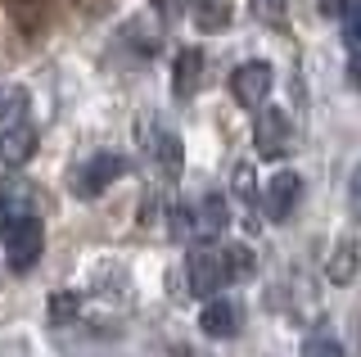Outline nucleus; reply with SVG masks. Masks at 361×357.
<instances>
[{
	"instance_id": "obj_20",
	"label": "nucleus",
	"mask_w": 361,
	"mask_h": 357,
	"mask_svg": "<svg viewBox=\"0 0 361 357\" xmlns=\"http://www.w3.org/2000/svg\"><path fill=\"white\" fill-rule=\"evenodd\" d=\"M302 357H343V349H338V339L334 334H312L307 344H302Z\"/></svg>"
},
{
	"instance_id": "obj_21",
	"label": "nucleus",
	"mask_w": 361,
	"mask_h": 357,
	"mask_svg": "<svg viewBox=\"0 0 361 357\" xmlns=\"http://www.w3.org/2000/svg\"><path fill=\"white\" fill-rule=\"evenodd\" d=\"M348 213L361 222V163L353 167V176H348Z\"/></svg>"
},
{
	"instance_id": "obj_10",
	"label": "nucleus",
	"mask_w": 361,
	"mask_h": 357,
	"mask_svg": "<svg viewBox=\"0 0 361 357\" xmlns=\"http://www.w3.org/2000/svg\"><path fill=\"white\" fill-rule=\"evenodd\" d=\"M203 73H208V59H203L199 46L176 50V59H172V95L176 99H195L199 86H203Z\"/></svg>"
},
{
	"instance_id": "obj_23",
	"label": "nucleus",
	"mask_w": 361,
	"mask_h": 357,
	"mask_svg": "<svg viewBox=\"0 0 361 357\" xmlns=\"http://www.w3.org/2000/svg\"><path fill=\"white\" fill-rule=\"evenodd\" d=\"M348 37H353V41H361V0H357L353 9H348Z\"/></svg>"
},
{
	"instance_id": "obj_25",
	"label": "nucleus",
	"mask_w": 361,
	"mask_h": 357,
	"mask_svg": "<svg viewBox=\"0 0 361 357\" xmlns=\"http://www.w3.org/2000/svg\"><path fill=\"white\" fill-rule=\"evenodd\" d=\"M357 339H361V330H357Z\"/></svg>"
},
{
	"instance_id": "obj_22",
	"label": "nucleus",
	"mask_w": 361,
	"mask_h": 357,
	"mask_svg": "<svg viewBox=\"0 0 361 357\" xmlns=\"http://www.w3.org/2000/svg\"><path fill=\"white\" fill-rule=\"evenodd\" d=\"M149 5H154L163 18H180V14L190 9V0H149Z\"/></svg>"
},
{
	"instance_id": "obj_11",
	"label": "nucleus",
	"mask_w": 361,
	"mask_h": 357,
	"mask_svg": "<svg viewBox=\"0 0 361 357\" xmlns=\"http://www.w3.org/2000/svg\"><path fill=\"white\" fill-rule=\"evenodd\" d=\"M361 272V244L357 240H338L330 262H325V276H330V285H353V276Z\"/></svg>"
},
{
	"instance_id": "obj_18",
	"label": "nucleus",
	"mask_w": 361,
	"mask_h": 357,
	"mask_svg": "<svg viewBox=\"0 0 361 357\" xmlns=\"http://www.w3.org/2000/svg\"><path fill=\"white\" fill-rule=\"evenodd\" d=\"M23 217H27V204H23V195L5 190V195H0V240H5V236L18 226Z\"/></svg>"
},
{
	"instance_id": "obj_3",
	"label": "nucleus",
	"mask_w": 361,
	"mask_h": 357,
	"mask_svg": "<svg viewBox=\"0 0 361 357\" xmlns=\"http://www.w3.org/2000/svg\"><path fill=\"white\" fill-rule=\"evenodd\" d=\"M185 276H190V294L195 298H217L226 285V267H221V244H195L185 258Z\"/></svg>"
},
{
	"instance_id": "obj_13",
	"label": "nucleus",
	"mask_w": 361,
	"mask_h": 357,
	"mask_svg": "<svg viewBox=\"0 0 361 357\" xmlns=\"http://www.w3.org/2000/svg\"><path fill=\"white\" fill-rule=\"evenodd\" d=\"M149 159L163 167V176H180V163H185V150H180V136L176 131H163L158 127V140H154V150H149Z\"/></svg>"
},
{
	"instance_id": "obj_2",
	"label": "nucleus",
	"mask_w": 361,
	"mask_h": 357,
	"mask_svg": "<svg viewBox=\"0 0 361 357\" xmlns=\"http://www.w3.org/2000/svg\"><path fill=\"white\" fill-rule=\"evenodd\" d=\"M293 145H298V136H293V118L285 114V109H257V122H253V150L257 159H289Z\"/></svg>"
},
{
	"instance_id": "obj_19",
	"label": "nucleus",
	"mask_w": 361,
	"mask_h": 357,
	"mask_svg": "<svg viewBox=\"0 0 361 357\" xmlns=\"http://www.w3.org/2000/svg\"><path fill=\"white\" fill-rule=\"evenodd\" d=\"M77 312H82V294H73V289H63V294H50V321H54V326L73 321Z\"/></svg>"
},
{
	"instance_id": "obj_8",
	"label": "nucleus",
	"mask_w": 361,
	"mask_h": 357,
	"mask_svg": "<svg viewBox=\"0 0 361 357\" xmlns=\"http://www.w3.org/2000/svg\"><path fill=\"white\" fill-rule=\"evenodd\" d=\"M190 217H195V240H217L226 226H231V199L208 190L203 199L190 204Z\"/></svg>"
},
{
	"instance_id": "obj_7",
	"label": "nucleus",
	"mask_w": 361,
	"mask_h": 357,
	"mask_svg": "<svg viewBox=\"0 0 361 357\" xmlns=\"http://www.w3.org/2000/svg\"><path fill=\"white\" fill-rule=\"evenodd\" d=\"M37 127H32V118H18L14 127L0 131V172H18V167H27V159L37 154Z\"/></svg>"
},
{
	"instance_id": "obj_14",
	"label": "nucleus",
	"mask_w": 361,
	"mask_h": 357,
	"mask_svg": "<svg viewBox=\"0 0 361 357\" xmlns=\"http://www.w3.org/2000/svg\"><path fill=\"white\" fill-rule=\"evenodd\" d=\"M221 267H226V281H248L257 272V253L248 244H221Z\"/></svg>"
},
{
	"instance_id": "obj_6",
	"label": "nucleus",
	"mask_w": 361,
	"mask_h": 357,
	"mask_svg": "<svg viewBox=\"0 0 361 357\" xmlns=\"http://www.w3.org/2000/svg\"><path fill=\"white\" fill-rule=\"evenodd\" d=\"M257 204H262L267 222H289L293 208L302 204V176L289 172V167H280V172L262 186V199H257Z\"/></svg>"
},
{
	"instance_id": "obj_16",
	"label": "nucleus",
	"mask_w": 361,
	"mask_h": 357,
	"mask_svg": "<svg viewBox=\"0 0 361 357\" xmlns=\"http://www.w3.org/2000/svg\"><path fill=\"white\" fill-rule=\"evenodd\" d=\"M248 14H253L262 28L280 32V28L289 23V0H248Z\"/></svg>"
},
{
	"instance_id": "obj_1",
	"label": "nucleus",
	"mask_w": 361,
	"mask_h": 357,
	"mask_svg": "<svg viewBox=\"0 0 361 357\" xmlns=\"http://www.w3.org/2000/svg\"><path fill=\"white\" fill-rule=\"evenodd\" d=\"M127 172H131V163L122 159V154H113V150L90 154V159H82L73 167V195L77 199H99L113 181H122Z\"/></svg>"
},
{
	"instance_id": "obj_4",
	"label": "nucleus",
	"mask_w": 361,
	"mask_h": 357,
	"mask_svg": "<svg viewBox=\"0 0 361 357\" xmlns=\"http://www.w3.org/2000/svg\"><path fill=\"white\" fill-rule=\"evenodd\" d=\"M0 244H5V262H9V272H18V276H23V272H32V267L41 262V253H45V226H41V217H32V213H27V217H23Z\"/></svg>"
},
{
	"instance_id": "obj_5",
	"label": "nucleus",
	"mask_w": 361,
	"mask_h": 357,
	"mask_svg": "<svg viewBox=\"0 0 361 357\" xmlns=\"http://www.w3.org/2000/svg\"><path fill=\"white\" fill-rule=\"evenodd\" d=\"M271 82H276V68L267 59H244L231 73V99L240 109H262L267 95H271Z\"/></svg>"
},
{
	"instance_id": "obj_15",
	"label": "nucleus",
	"mask_w": 361,
	"mask_h": 357,
	"mask_svg": "<svg viewBox=\"0 0 361 357\" xmlns=\"http://www.w3.org/2000/svg\"><path fill=\"white\" fill-rule=\"evenodd\" d=\"M231 199H235V204H244V208H253L257 199H262V186H257L253 163H235V172H231Z\"/></svg>"
},
{
	"instance_id": "obj_9",
	"label": "nucleus",
	"mask_w": 361,
	"mask_h": 357,
	"mask_svg": "<svg viewBox=\"0 0 361 357\" xmlns=\"http://www.w3.org/2000/svg\"><path fill=\"white\" fill-rule=\"evenodd\" d=\"M244 326V308L231 303V298H203V312H199V330L208 339H231L240 334Z\"/></svg>"
},
{
	"instance_id": "obj_12",
	"label": "nucleus",
	"mask_w": 361,
	"mask_h": 357,
	"mask_svg": "<svg viewBox=\"0 0 361 357\" xmlns=\"http://www.w3.org/2000/svg\"><path fill=\"white\" fill-rule=\"evenodd\" d=\"M190 9H195V28L208 32V37H217L235 23V9L231 0H190Z\"/></svg>"
},
{
	"instance_id": "obj_24",
	"label": "nucleus",
	"mask_w": 361,
	"mask_h": 357,
	"mask_svg": "<svg viewBox=\"0 0 361 357\" xmlns=\"http://www.w3.org/2000/svg\"><path fill=\"white\" fill-rule=\"evenodd\" d=\"M348 77H353V86L361 91V50L353 54V59H348Z\"/></svg>"
},
{
	"instance_id": "obj_17",
	"label": "nucleus",
	"mask_w": 361,
	"mask_h": 357,
	"mask_svg": "<svg viewBox=\"0 0 361 357\" xmlns=\"http://www.w3.org/2000/svg\"><path fill=\"white\" fill-rule=\"evenodd\" d=\"M18 118H27V91L23 86H0V131L14 127Z\"/></svg>"
}]
</instances>
